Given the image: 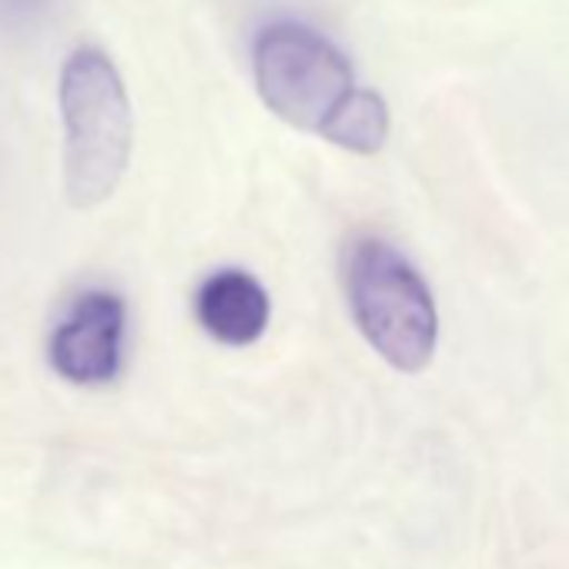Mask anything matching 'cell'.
I'll return each instance as SVG.
<instances>
[{"label":"cell","mask_w":569,"mask_h":569,"mask_svg":"<svg viewBox=\"0 0 569 569\" xmlns=\"http://www.w3.org/2000/svg\"><path fill=\"white\" fill-rule=\"evenodd\" d=\"M128 312L108 289L81 292L51 336V366L71 386H108L121 372Z\"/></svg>","instance_id":"277c9868"},{"label":"cell","mask_w":569,"mask_h":569,"mask_svg":"<svg viewBox=\"0 0 569 569\" xmlns=\"http://www.w3.org/2000/svg\"><path fill=\"white\" fill-rule=\"evenodd\" d=\"M64 188L74 208L108 201L131 161L134 118L118 64L94 44H81L61 68Z\"/></svg>","instance_id":"6da1fadb"},{"label":"cell","mask_w":569,"mask_h":569,"mask_svg":"<svg viewBox=\"0 0 569 569\" xmlns=\"http://www.w3.org/2000/svg\"><path fill=\"white\" fill-rule=\"evenodd\" d=\"M251 64L268 111L326 141L366 91L356 84L349 58L329 38L299 21H274L261 28Z\"/></svg>","instance_id":"3957f363"},{"label":"cell","mask_w":569,"mask_h":569,"mask_svg":"<svg viewBox=\"0 0 569 569\" xmlns=\"http://www.w3.org/2000/svg\"><path fill=\"white\" fill-rule=\"evenodd\" d=\"M346 292L366 342L399 372H422L439 342V316L426 278L382 238H356L346 251Z\"/></svg>","instance_id":"7a4b0ae2"},{"label":"cell","mask_w":569,"mask_h":569,"mask_svg":"<svg viewBox=\"0 0 569 569\" xmlns=\"http://www.w3.org/2000/svg\"><path fill=\"white\" fill-rule=\"evenodd\" d=\"M194 319L214 342L228 349H244L264 336L271 302L254 274L241 268H221L198 284Z\"/></svg>","instance_id":"5b68a950"}]
</instances>
